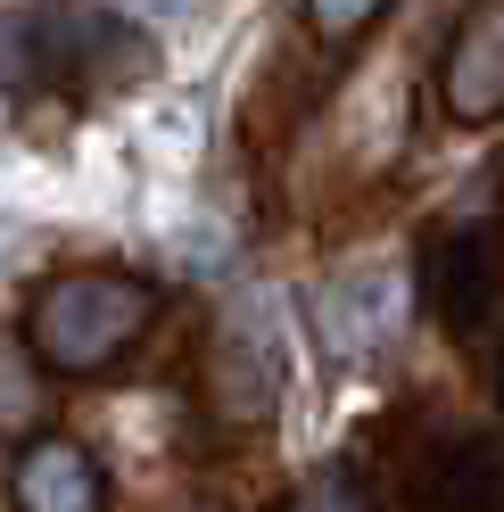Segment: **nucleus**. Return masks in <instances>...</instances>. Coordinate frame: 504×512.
Returning <instances> with one entry per match:
<instances>
[{
  "mask_svg": "<svg viewBox=\"0 0 504 512\" xmlns=\"http://www.w3.org/2000/svg\"><path fill=\"white\" fill-rule=\"evenodd\" d=\"M397 323H405V265H397V256H364V265L331 273V290H323V339H331V356H372Z\"/></svg>",
  "mask_w": 504,
  "mask_h": 512,
  "instance_id": "2",
  "label": "nucleus"
},
{
  "mask_svg": "<svg viewBox=\"0 0 504 512\" xmlns=\"http://www.w3.org/2000/svg\"><path fill=\"white\" fill-rule=\"evenodd\" d=\"M149 290L124 273H75V281H50L42 306H34V356L50 372H100L108 356H124V347L141 339L149 323Z\"/></svg>",
  "mask_w": 504,
  "mask_h": 512,
  "instance_id": "1",
  "label": "nucleus"
},
{
  "mask_svg": "<svg viewBox=\"0 0 504 512\" xmlns=\"http://www.w3.org/2000/svg\"><path fill=\"white\" fill-rule=\"evenodd\" d=\"M290 512H364V496L348 488V479H314V488H306Z\"/></svg>",
  "mask_w": 504,
  "mask_h": 512,
  "instance_id": "8",
  "label": "nucleus"
},
{
  "mask_svg": "<svg viewBox=\"0 0 504 512\" xmlns=\"http://www.w3.org/2000/svg\"><path fill=\"white\" fill-rule=\"evenodd\" d=\"M42 422V372H34V347L17 331H0V438L34 430Z\"/></svg>",
  "mask_w": 504,
  "mask_h": 512,
  "instance_id": "6",
  "label": "nucleus"
},
{
  "mask_svg": "<svg viewBox=\"0 0 504 512\" xmlns=\"http://www.w3.org/2000/svg\"><path fill=\"white\" fill-rule=\"evenodd\" d=\"M149 9H157V17H191L199 0H149Z\"/></svg>",
  "mask_w": 504,
  "mask_h": 512,
  "instance_id": "9",
  "label": "nucleus"
},
{
  "mask_svg": "<svg viewBox=\"0 0 504 512\" xmlns=\"http://www.w3.org/2000/svg\"><path fill=\"white\" fill-rule=\"evenodd\" d=\"M224 405L232 413H265L273 397H281V364H290V347H281V306H273V290H257V298H240L232 314H224Z\"/></svg>",
  "mask_w": 504,
  "mask_h": 512,
  "instance_id": "3",
  "label": "nucleus"
},
{
  "mask_svg": "<svg viewBox=\"0 0 504 512\" xmlns=\"http://www.w3.org/2000/svg\"><path fill=\"white\" fill-rule=\"evenodd\" d=\"M17 512H100V471L75 438H34L17 455Z\"/></svg>",
  "mask_w": 504,
  "mask_h": 512,
  "instance_id": "4",
  "label": "nucleus"
},
{
  "mask_svg": "<svg viewBox=\"0 0 504 512\" xmlns=\"http://www.w3.org/2000/svg\"><path fill=\"white\" fill-rule=\"evenodd\" d=\"M372 9H381V0H306V17H314V34H323V42H348Z\"/></svg>",
  "mask_w": 504,
  "mask_h": 512,
  "instance_id": "7",
  "label": "nucleus"
},
{
  "mask_svg": "<svg viewBox=\"0 0 504 512\" xmlns=\"http://www.w3.org/2000/svg\"><path fill=\"white\" fill-rule=\"evenodd\" d=\"M447 108H455V116H496V108H504V9L471 17V34L455 42Z\"/></svg>",
  "mask_w": 504,
  "mask_h": 512,
  "instance_id": "5",
  "label": "nucleus"
}]
</instances>
